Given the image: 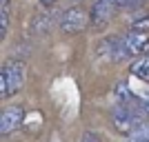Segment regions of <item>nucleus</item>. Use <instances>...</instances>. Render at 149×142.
I'll return each instance as SVG.
<instances>
[{
    "label": "nucleus",
    "mask_w": 149,
    "mask_h": 142,
    "mask_svg": "<svg viewBox=\"0 0 149 142\" xmlns=\"http://www.w3.org/2000/svg\"><path fill=\"white\" fill-rule=\"evenodd\" d=\"M147 47H149V33L147 31H136V29H129L127 33L123 36H113V38H107L102 42V49L105 53H109L111 60H125V58H140L147 53Z\"/></svg>",
    "instance_id": "obj_1"
},
{
    "label": "nucleus",
    "mask_w": 149,
    "mask_h": 142,
    "mask_svg": "<svg viewBox=\"0 0 149 142\" xmlns=\"http://www.w3.org/2000/svg\"><path fill=\"white\" fill-rule=\"evenodd\" d=\"M109 120H111V127L123 136H134L145 122H149L138 109H131L125 105H113L109 109Z\"/></svg>",
    "instance_id": "obj_2"
},
{
    "label": "nucleus",
    "mask_w": 149,
    "mask_h": 142,
    "mask_svg": "<svg viewBox=\"0 0 149 142\" xmlns=\"http://www.w3.org/2000/svg\"><path fill=\"white\" fill-rule=\"evenodd\" d=\"M25 73H27L25 62L20 60L5 62L2 69H0V96L9 98L13 93H18L22 89V82H25Z\"/></svg>",
    "instance_id": "obj_3"
},
{
    "label": "nucleus",
    "mask_w": 149,
    "mask_h": 142,
    "mask_svg": "<svg viewBox=\"0 0 149 142\" xmlns=\"http://www.w3.org/2000/svg\"><path fill=\"white\" fill-rule=\"evenodd\" d=\"M89 22V13L82 9V7H69V9H65V11L60 13V20H58V25H60V29L65 31V33H78V31H82L85 27H87Z\"/></svg>",
    "instance_id": "obj_4"
},
{
    "label": "nucleus",
    "mask_w": 149,
    "mask_h": 142,
    "mask_svg": "<svg viewBox=\"0 0 149 142\" xmlns=\"http://www.w3.org/2000/svg\"><path fill=\"white\" fill-rule=\"evenodd\" d=\"M116 9H120V0H96L91 7V13H89V22L93 27H98V29L109 25Z\"/></svg>",
    "instance_id": "obj_5"
},
{
    "label": "nucleus",
    "mask_w": 149,
    "mask_h": 142,
    "mask_svg": "<svg viewBox=\"0 0 149 142\" xmlns=\"http://www.w3.org/2000/svg\"><path fill=\"white\" fill-rule=\"evenodd\" d=\"M22 120H25V109L20 105L5 107L2 113H0V133H2V136H9L13 131H18Z\"/></svg>",
    "instance_id": "obj_6"
},
{
    "label": "nucleus",
    "mask_w": 149,
    "mask_h": 142,
    "mask_svg": "<svg viewBox=\"0 0 149 142\" xmlns=\"http://www.w3.org/2000/svg\"><path fill=\"white\" fill-rule=\"evenodd\" d=\"M51 20H54V13L51 11H40L33 16V20H31V31L36 33V36H42V33H47V31L51 29Z\"/></svg>",
    "instance_id": "obj_7"
},
{
    "label": "nucleus",
    "mask_w": 149,
    "mask_h": 142,
    "mask_svg": "<svg viewBox=\"0 0 149 142\" xmlns=\"http://www.w3.org/2000/svg\"><path fill=\"white\" fill-rule=\"evenodd\" d=\"M129 71H131L134 78H138V80H143V82H149V51L131 62Z\"/></svg>",
    "instance_id": "obj_8"
},
{
    "label": "nucleus",
    "mask_w": 149,
    "mask_h": 142,
    "mask_svg": "<svg viewBox=\"0 0 149 142\" xmlns=\"http://www.w3.org/2000/svg\"><path fill=\"white\" fill-rule=\"evenodd\" d=\"M7 27H9V13L7 7H0V38H7Z\"/></svg>",
    "instance_id": "obj_9"
},
{
    "label": "nucleus",
    "mask_w": 149,
    "mask_h": 142,
    "mask_svg": "<svg viewBox=\"0 0 149 142\" xmlns=\"http://www.w3.org/2000/svg\"><path fill=\"white\" fill-rule=\"evenodd\" d=\"M80 142H102V140H100L98 133H93V131H85L82 138H80Z\"/></svg>",
    "instance_id": "obj_10"
},
{
    "label": "nucleus",
    "mask_w": 149,
    "mask_h": 142,
    "mask_svg": "<svg viewBox=\"0 0 149 142\" xmlns=\"http://www.w3.org/2000/svg\"><path fill=\"white\" fill-rule=\"evenodd\" d=\"M138 5H140V0H120V9H131Z\"/></svg>",
    "instance_id": "obj_11"
},
{
    "label": "nucleus",
    "mask_w": 149,
    "mask_h": 142,
    "mask_svg": "<svg viewBox=\"0 0 149 142\" xmlns=\"http://www.w3.org/2000/svg\"><path fill=\"white\" fill-rule=\"evenodd\" d=\"M40 5L42 7H51V5H56V0H40Z\"/></svg>",
    "instance_id": "obj_12"
},
{
    "label": "nucleus",
    "mask_w": 149,
    "mask_h": 142,
    "mask_svg": "<svg viewBox=\"0 0 149 142\" xmlns=\"http://www.w3.org/2000/svg\"><path fill=\"white\" fill-rule=\"evenodd\" d=\"M0 7H7V0H2V2H0Z\"/></svg>",
    "instance_id": "obj_13"
},
{
    "label": "nucleus",
    "mask_w": 149,
    "mask_h": 142,
    "mask_svg": "<svg viewBox=\"0 0 149 142\" xmlns=\"http://www.w3.org/2000/svg\"><path fill=\"white\" fill-rule=\"evenodd\" d=\"M71 2H82V0H71Z\"/></svg>",
    "instance_id": "obj_14"
}]
</instances>
